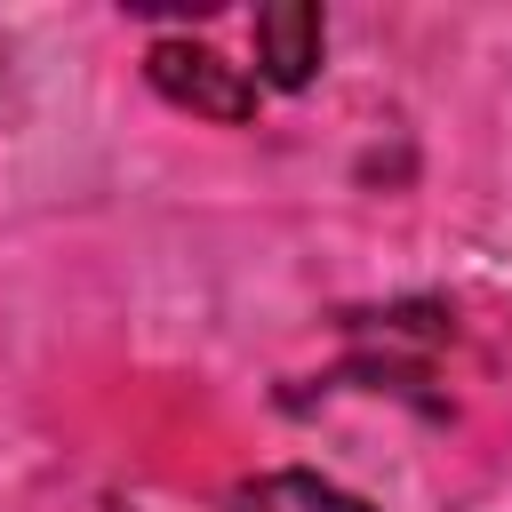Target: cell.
I'll return each instance as SVG.
<instances>
[{"label":"cell","mask_w":512,"mask_h":512,"mask_svg":"<svg viewBox=\"0 0 512 512\" xmlns=\"http://www.w3.org/2000/svg\"><path fill=\"white\" fill-rule=\"evenodd\" d=\"M144 72H152V88L168 104H184L200 120H224V128L232 120H256V80L240 64H224L216 48H200V40H152Z\"/></svg>","instance_id":"6da1fadb"},{"label":"cell","mask_w":512,"mask_h":512,"mask_svg":"<svg viewBox=\"0 0 512 512\" xmlns=\"http://www.w3.org/2000/svg\"><path fill=\"white\" fill-rule=\"evenodd\" d=\"M320 40H328V24H320L312 0L256 8V72H264V88H304L320 72Z\"/></svg>","instance_id":"7a4b0ae2"},{"label":"cell","mask_w":512,"mask_h":512,"mask_svg":"<svg viewBox=\"0 0 512 512\" xmlns=\"http://www.w3.org/2000/svg\"><path fill=\"white\" fill-rule=\"evenodd\" d=\"M232 512H376V504L344 496L320 472H264V480H240L232 488Z\"/></svg>","instance_id":"3957f363"}]
</instances>
